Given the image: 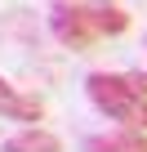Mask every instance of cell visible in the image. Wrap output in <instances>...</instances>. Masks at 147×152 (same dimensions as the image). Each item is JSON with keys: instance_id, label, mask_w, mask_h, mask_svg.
<instances>
[{"instance_id": "cell-1", "label": "cell", "mask_w": 147, "mask_h": 152, "mask_svg": "<svg viewBox=\"0 0 147 152\" xmlns=\"http://www.w3.org/2000/svg\"><path fill=\"white\" fill-rule=\"evenodd\" d=\"M85 94L120 130H147V99L134 94V85L125 81V72H89L85 76Z\"/></svg>"}, {"instance_id": "cell-2", "label": "cell", "mask_w": 147, "mask_h": 152, "mask_svg": "<svg viewBox=\"0 0 147 152\" xmlns=\"http://www.w3.org/2000/svg\"><path fill=\"white\" fill-rule=\"evenodd\" d=\"M49 31L71 54L94 49L98 45V31L89 23V0H49Z\"/></svg>"}, {"instance_id": "cell-3", "label": "cell", "mask_w": 147, "mask_h": 152, "mask_svg": "<svg viewBox=\"0 0 147 152\" xmlns=\"http://www.w3.org/2000/svg\"><path fill=\"white\" fill-rule=\"evenodd\" d=\"M0 116H5V121H27V125H36V121L45 116V103H40L36 94H22L18 85H9L5 76H0Z\"/></svg>"}, {"instance_id": "cell-4", "label": "cell", "mask_w": 147, "mask_h": 152, "mask_svg": "<svg viewBox=\"0 0 147 152\" xmlns=\"http://www.w3.org/2000/svg\"><path fill=\"white\" fill-rule=\"evenodd\" d=\"M85 152H147V130H103V134H89Z\"/></svg>"}, {"instance_id": "cell-5", "label": "cell", "mask_w": 147, "mask_h": 152, "mask_svg": "<svg viewBox=\"0 0 147 152\" xmlns=\"http://www.w3.org/2000/svg\"><path fill=\"white\" fill-rule=\"evenodd\" d=\"M5 152H62V139L45 125H22L18 134L5 139Z\"/></svg>"}, {"instance_id": "cell-6", "label": "cell", "mask_w": 147, "mask_h": 152, "mask_svg": "<svg viewBox=\"0 0 147 152\" xmlns=\"http://www.w3.org/2000/svg\"><path fill=\"white\" fill-rule=\"evenodd\" d=\"M89 23H94L98 40H103V36H125V31H129V14H125L120 5H112V0H89Z\"/></svg>"}, {"instance_id": "cell-7", "label": "cell", "mask_w": 147, "mask_h": 152, "mask_svg": "<svg viewBox=\"0 0 147 152\" xmlns=\"http://www.w3.org/2000/svg\"><path fill=\"white\" fill-rule=\"evenodd\" d=\"M125 81L134 85V94H143V99H147V72H125Z\"/></svg>"}]
</instances>
